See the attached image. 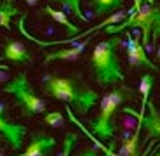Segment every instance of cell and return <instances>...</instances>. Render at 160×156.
<instances>
[{"instance_id":"1","label":"cell","mask_w":160,"mask_h":156,"mask_svg":"<svg viewBox=\"0 0 160 156\" xmlns=\"http://www.w3.org/2000/svg\"><path fill=\"white\" fill-rule=\"evenodd\" d=\"M44 92L49 97L64 101L73 106L80 115H87L91 108H94L101 101V96L89 88L78 76H45L44 78Z\"/></svg>"},{"instance_id":"2","label":"cell","mask_w":160,"mask_h":156,"mask_svg":"<svg viewBox=\"0 0 160 156\" xmlns=\"http://www.w3.org/2000/svg\"><path fill=\"white\" fill-rule=\"evenodd\" d=\"M120 44L118 36H113L110 40H103L94 47L91 57V68L99 87L113 85L117 82H124V71L117 57V47Z\"/></svg>"},{"instance_id":"3","label":"cell","mask_w":160,"mask_h":156,"mask_svg":"<svg viewBox=\"0 0 160 156\" xmlns=\"http://www.w3.org/2000/svg\"><path fill=\"white\" fill-rule=\"evenodd\" d=\"M127 28H138L141 30L143 35V42L141 45L146 49H150V33H153V42L158 38L160 35V9L157 5H141L136 12L129 11V16L124 23L117 24V26H106V33L115 35V33H122Z\"/></svg>"},{"instance_id":"4","label":"cell","mask_w":160,"mask_h":156,"mask_svg":"<svg viewBox=\"0 0 160 156\" xmlns=\"http://www.w3.org/2000/svg\"><path fill=\"white\" fill-rule=\"evenodd\" d=\"M127 96V88L118 87L99 101L101 111L94 120H91V130L99 140H108L113 137V134H115V111L122 106Z\"/></svg>"},{"instance_id":"5","label":"cell","mask_w":160,"mask_h":156,"mask_svg":"<svg viewBox=\"0 0 160 156\" xmlns=\"http://www.w3.org/2000/svg\"><path fill=\"white\" fill-rule=\"evenodd\" d=\"M2 90L5 94H12L16 97V104L21 108L23 116H33L45 113V102L35 94L33 87L28 82L26 73H18Z\"/></svg>"},{"instance_id":"6","label":"cell","mask_w":160,"mask_h":156,"mask_svg":"<svg viewBox=\"0 0 160 156\" xmlns=\"http://www.w3.org/2000/svg\"><path fill=\"white\" fill-rule=\"evenodd\" d=\"M28 127H24L21 123H12L5 118L0 108V140H4L5 144L11 146L12 151H21L23 148V139L26 135Z\"/></svg>"},{"instance_id":"7","label":"cell","mask_w":160,"mask_h":156,"mask_svg":"<svg viewBox=\"0 0 160 156\" xmlns=\"http://www.w3.org/2000/svg\"><path fill=\"white\" fill-rule=\"evenodd\" d=\"M124 47H125V52H127L129 64H131L132 68H141V66H144V68H150V69H153V71H160L158 66L146 56V50H144V47L141 45L138 36L134 38L131 33H127V40H125Z\"/></svg>"},{"instance_id":"8","label":"cell","mask_w":160,"mask_h":156,"mask_svg":"<svg viewBox=\"0 0 160 156\" xmlns=\"http://www.w3.org/2000/svg\"><path fill=\"white\" fill-rule=\"evenodd\" d=\"M58 140L54 137L44 135V134H32V142L23 153L16 156H47L56 148Z\"/></svg>"},{"instance_id":"9","label":"cell","mask_w":160,"mask_h":156,"mask_svg":"<svg viewBox=\"0 0 160 156\" xmlns=\"http://www.w3.org/2000/svg\"><path fill=\"white\" fill-rule=\"evenodd\" d=\"M2 54H4V59L11 61V63H16V64L32 63V54L24 49V45L21 42L12 40V38H5Z\"/></svg>"},{"instance_id":"10","label":"cell","mask_w":160,"mask_h":156,"mask_svg":"<svg viewBox=\"0 0 160 156\" xmlns=\"http://www.w3.org/2000/svg\"><path fill=\"white\" fill-rule=\"evenodd\" d=\"M152 87H153V76L150 75H143L141 76V82H139V90H141V96H143V101H141V109L139 113L136 115V111L131 108H124V113H129V115H134L138 116V130H141L143 127V118L146 115V108H148V101H150V94H152Z\"/></svg>"},{"instance_id":"11","label":"cell","mask_w":160,"mask_h":156,"mask_svg":"<svg viewBox=\"0 0 160 156\" xmlns=\"http://www.w3.org/2000/svg\"><path fill=\"white\" fill-rule=\"evenodd\" d=\"M89 40H91V36H87L84 42L77 44L75 47L59 49V50H56V52H51V54H47V56H45L44 64H49V63H52V61H77L80 54L85 50V47H87Z\"/></svg>"},{"instance_id":"12","label":"cell","mask_w":160,"mask_h":156,"mask_svg":"<svg viewBox=\"0 0 160 156\" xmlns=\"http://www.w3.org/2000/svg\"><path fill=\"white\" fill-rule=\"evenodd\" d=\"M124 0H89V7L94 9L96 16H106L122 7Z\"/></svg>"},{"instance_id":"13","label":"cell","mask_w":160,"mask_h":156,"mask_svg":"<svg viewBox=\"0 0 160 156\" xmlns=\"http://www.w3.org/2000/svg\"><path fill=\"white\" fill-rule=\"evenodd\" d=\"M19 14V9L16 7L14 0H0V26L5 30H11V19Z\"/></svg>"},{"instance_id":"14","label":"cell","mask_w":160,"mask_h":156,"mask_svg":"<svg viewBox=\"0 0 160 156\" xmlns=\"http://www.w3.org/2000/svg\"><path fill=\"white\" fill-rule=\"evenodd\" d=\"M44 11L47 12L49 16H51V17H52V19H54V21H56V23L63 24L64 28L68 30V31H70V35H72V36H70V38H73V36L80 35V30L77 28V26H75V24H73V23H70V21H68V17L64 16V12H61V11H56V9H52L51 5H47V7L44 9Z\"/></svg>"},{"instance_id":"15","label":"cell","mask_w":160,"mask_h":156,"mask_svg":"<svg viewBox=\"0 0 160 156\" xmlns=\"http://www.w3.org/2000/svg\"><path fill=\"white\" fill-rule=\"evenodd\" d=\"M52 2H58V4L61 5L63 9H68V11H72L73 14H75L77 17H78L80 21H87L89 17L84 16V12H82V7H80V0H52Z\"/></svg>"},{"instance_id":"16","label":"cell","mask_w":160,"mask_h":156,"mask_svg":"<svg viewBox=\"0 0 160 156\" xmlns=\"http://www.w3.org/2000/svg\"><path fill=\"white\" fill-rule=\"evenodd\" d=\"M44 123L49 127H63L64 125V116L59 111H51L44 115Z\"/></svg>"},{"instance_id":"17","label":"cell","mask_w":160,"mask_h":156,"mask_svg":"<svg viewBox=\"0 0 160 156\" xmlns=\"http://www.w3.org/2000/svg\"><path fill=\"white\" fill-rule=\"evenodd\" d=\"M77 139H78L77 134H66L64 139H63V151L58 153L56 156H70V154H72L73 146H75V142H77Z\"/></svg>"},{"instance_id":"18","label":"cell","mask_w":160,"mask_h":156,"mask_svg":"<svg viewBox=\"0 0 160 156\" xmlns=\"http://www.w3.org/2000/svg\"><path fill=\"white\" fill-rule=\"evenodd\" d=\"M78 156H98V148H87L84 151H80Z\"/></svg>"},{"instance_id":"19","label":"cell","mask_w":160,"mask_h":156,"mask_svg":"<svg viewBox=\"0 0 160 156\" xmlns=\"http://www.w3.org/2000/svg\"><path fill=\"white\" fill-rule=\"evenodd\" d=\"M24 2H26V4H28V5H35L37 2H38V0H24Z\"/></svg>"},{"instance_id":"20","label":"cell","mask_w":160,"mask_h":156,"mask_svg":"<svg viewBox=\"0 0 160 156\" xmlns=\"http://www.w3.org/2000/svg\"><path fill=\"white\" fill-rule=\"evenodd\" d=\"M157 59H158V61H160V47H158V49H157Z\"/></svg>"},{"instance_id":"21","label":"cell","mask_w":160,"mask_h":156,"mask_svg":"<svg viewBox=\"0 0 160 156\" xmlns=\"http://www.w3.org/2000/svg\"><path fill=\"white\" fill-rule=\"evenodd\" d=\"M153 156H160V149H155V154Z\"/></svg>"},{"instance_id":"22","label":"cell","mask_w":160,"mask_h":156,"mask_svg":"<svg viewBox=\"0 0 160 156\" xmlns=\"http://www.w3.org/2000/svg\"><path fill=\"white\" fill-rule=\"evenodd\" d=\"M157 149H160V144H158V148H157Z\"/></svg>"},{"instance_id":"23","label":"cell","mask_w":160,"mask_h":156,"mask_svg":"<svg viewBox=\"0 0 160 156\" xmlns=\"http://www.w3.org/2000/svg\"><path fill=\"white\" fill-rule=\"evenodd\" d=\"M104 156H108V154H106V153H104Z\"/></svg>"}]
</instances>
